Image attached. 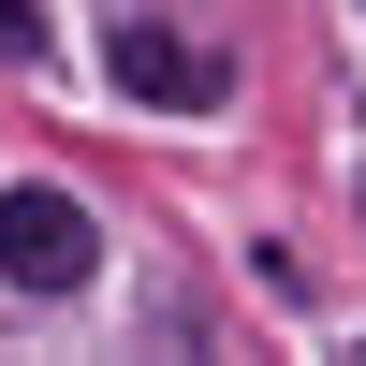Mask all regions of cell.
Returning <instances> with one entry per match:
<instances>
[{"label":"cell","mask_w":366,"mask_h":366,"mask_svg":"<svg viewBox=\"0 0 366 366\" xmlns=\"http://www.w3.org/2000/svg\"><path fill=\"white\" fill-rule=\"evenodd\" d=\"M0 59H44V15L29 0H0Z\"/></svg>","instance_id":"3"},{"label":"cell","mask_w":366,"mask_h":366,"mask_svg":"<svg viewBox=\"0 0 366 366\" xmlns=\"http://www.w3.org/2000/svg\"><path fill=\"white\" fill-rule=\"evenodd\" d=\"M103 74L117 88H132V103H162V117H220V88H234V59L220 44H191V29H117V44H103Z\"/></svg>","instance_id":"2"},{"label":"cell","mask_w":366,"mask_h":366,"mask_svg":"<svg viewBox=\"0 0 366 366\" xmlns=\"http://www.w3.org/2000/svg\"><path fill=\"white\" fill-rule=\"evenodd\" d=\"M88 264H103V220L74 191H0V279L15 293H88Z\"/></svg>","instance_id":"1"}]
</instances>
